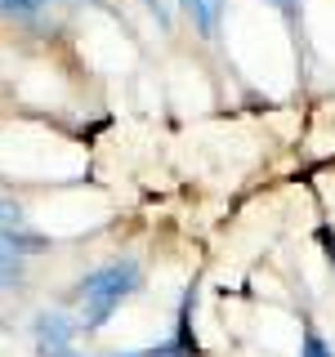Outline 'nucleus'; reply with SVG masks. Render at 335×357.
<instances>
[{"label": "nucleus", "mask_w": 335, "mask_h": 357, "mask_svg": "<svg viewBox=\"0 0 335 357\" xmlns=\"http://www.w3.org/2000/svg\"><path fill=\"white\" fill-rule=\"evenodd\" d=\"M59 0H0V18L14 27H40Z\"/></svg>", "instance_id": "4"}, {"label": "nucleus", "mask_w": 335, "mask_h": 357, "mask_svg": "<svg viewBox=\"0 0 335 357\" xmlns=\"http://www.w3.org/2000/svg\"><path fill=\"white\" fill-rule=\"evenodd\" d=\"M295 357H335V344L318 326H313V321H304V326H299V349H295Z\"/></svg>", "instance_id": "6"}, {"label": "nucleus", "mask_w": 335, "mask_h": 357, "mask_svg": "<svg viewBox=\"0 0 335 357\" xmlns=\"http://www.w3.org/2000/svg\"><path fill=\"white\" fill-rule=\"evenodd\" d=\"M143 286H148V264H143V255L121 250V255L98 259L94 268H85L72 282V290H67L63 308L76 312L81 335L89 340V335H98L103 326H112V317H117L134 295H143Z\"/></svg>", "instance_id": "1"}, {"label": "nucleus", "mask_w": 335, "mask_h": 357, "mask_svg": "<svg viewBox=\"0 0 335 357\" xmlns=\"http://www.w3.org/2000/svg\"><path fill=\"white\" fill-rule=\"evenodd\" d=\"M0 331H5V317H0Z\"/></svg>", "instance_id": "8"}, {"label": "nucleus", "mask_w": 335, "mask_h": 357, "mask_svg": "<svg viewBox=\"0 0 335 357\" xmlns=\"http://www.w3.org/2000/svg\"><path fill=\"white\" fill-rule=\"evenodd\" d=\"M59 5H81V0H59Z\"/></svg>", "instance_id": "7"}, {"label": "nucleus", "mask_w": 335, "mask_h": 357, "mask_svg": "<svg viewBox=\"0 0 335 357\" xmlns=\"http://www.w3.org/2000/svg\"><path fill=\"white\" fill-rule=\"evenodd\" d=\"M31 219V206L22 201V192L14 183H0V228H27Z\"/></svg>", "instance_id": "5"}, {"label": "nucleus", "mask_w": 335, "mask_h": 357, "mask_svg": "<svg viewBox=\"0 0 335 357\" xmlns=\"http://www.w3.org/2000/svg\"><path fill=\"white\" fill-rule=\"evenodd\" d=\"M27 340H31V353L36 357H63L72 349H81V321H76L72 308L63 304H50V308H36L27 317Z\"/></svg>", "instance_id": "2"}, {"label": "nucleus", "mask_w": 335, "mask_h": 357, "mask_svg": "<svg viewBox=\"0 0 335 357\" xmlns=\"http://www.w3.org/2000/svg\"><path fill=\"white\" fill-rule=\"evenodd\" d=\"M197 282L179 295V304H174V321H170V335L165 340L174 344V357H206L201 353V340H197Z\"/></svg>", "instance_id": "3"}]
</instances>
